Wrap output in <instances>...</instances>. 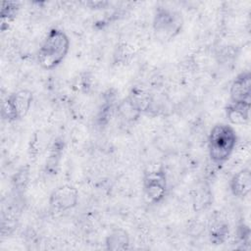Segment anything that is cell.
I'll return each mask as SVG.
<instances>
[{"label":"cell","mask_w":251,"mask_h":251,"mask_svg":"<svg viewBox=\"0 0 251 251\" xmlns=\"http://www.w3.org/2000/svg\"><path fill=\"white\" fill-rule=\"evenodd\" d=\"M126 101L137 114L149 113L153 110V99L151 95L139 87H133Z\"/></svg>","instance_id":"9"},{"label":"cell","mask_w":251,"mask_h":251,"mask_svg":"<svg viewBox=\"0 0 251 251\" xmlns=\"http://www.w3.org/2000/svg\"><path fill=\"white\" fill-rule=\"evenodd\" d=\"M230 102L251 101V73L244 71L238 74L229 88Z\"/></svg>","instance_id":"7"},{"label":"cell","mask_w":251,"mask_h":251,"mask_svg":"<svg viewBox=\"0 0 251 251\" xmlns=\"http://www.w3.org/2000/svg\"><path fill=\"white\" fill-rule=\"evenodd\" d=\"M32 100V92L28 89H20L11 93L2 103V119L11 123L25 118L30 110Z\"/></svg>","instance_id":"4"},{"label":"cell","mask_w":251,"mask_h":251,"mask_svg":"<svg viewBox=\"0 0 251 251\" xmlns=\"http://www.w3.org/2000/svg\"><path fill=\"white\" fill-rule=\"evenodd\" d=\"M182 25L183 20L180 13L163 6L156 8L153 18V29L158 37L172 39L180 32Z\"/></svg>","instance_id":"3"},{"label":"cell","mask_w":251,"mask_h":251,"mask_svg":"<svg viewBox=\"0 0 251 251\" xmlns=\"http://www.w3.org/2000/svg\"><path fill=\"white\" fill-rule=\"evenodd\" d=\"M114 94H112L110 91L107 94V96L105 97V101L102 104L98 115H97V123L98 126H105L107 125V123L109 122V120L111 119L113 112H114Z\"/></svg>","instance_id":"12"},{"label":"cell","mask_w":251,"mask_h":251,"mask_svg":"<svg viewBox=\"0 0 251 251\" xmlns=\"http://www.w3.org/2000/svg\"><path fill=\"white\" fill-rule=\"evenodd\" d=\"M19 3L18 2H10L6 1L2 3L1 8V19H2V27L6 23L12 22L19 12Z\"/></svg>","instance_id":"15"},{"label":"cell","mask_w":251,"mask_h":251,"mask_svg":"<svg viewBox=\"0 0 251 251\" xmlns=\"http://www.w3.org/2000/svg\"><path fill=\"white\" fill-rule=\"evenodd\" d=\"M228 234V226L224 223H218L211 227L210 239L214 244H222L225 242Z\"/></svg>","instance_id":"14"},{"label":"cell","mask_w":251,"mask_h":251,"mask_svg":"<svg viewBox=\"0 0 251 251\" xmlns=\"http://www.w3.org/2000/svg\"><path fill=\"white\" fill-rule=\"evenodd\" d=\"M64 150V143L63 141H56L52 147V150L50 152L49 158L46 162V170L49 173L56 174V168L59 165V161L62 156V152Z\"/></svg>","instance_id":"13"},{"label":"cell","mask_w":251,"mask_h":251,"mask_svg":"<svg viewBox=\"0 0 251 251\" xmlns=\"http://www.w3.org/2000/svg\"><path fill=\"white\" fill-rule=\"evenodd\" d=\"M237 142L234 128L227 124L215 125L208 135V153L210 160L217 166H222L232 155Z\"/></svg>","instance_id":"2"},{"label":"cell","mask_w":251,"mask_h":251,"mask_svg":"<svg viewBox=\"0 0 251 251\" xmlns=\"http://www.w3.org/2000/svg\"><path fill=\"white\" fill-rule=\"evenodd\" d=\"M105 244L108 250H126L129 248L128 233L123 228L114 229L107 235Z\"/></svg>","instance_id":"11"},{"label":"cell","mask_w":251,"mask_h":251,"mask_svg":"<svg viewBox=\"0 0 251 251\" xmlns=\"http://www.w3.org/2000/svg\"><path fill=\"white\" fill-rule=\"evenodd\" d=\"M226 120L231 125H244L250 119V102H230L225 108Z\"/></svg>","instance_id":"10"},{"label":"cell","mask_w":251,"mask_h":251,"mask_svg":"<svg viewBox=\"0 0 251 251\" xmlns=\"http://www.w3.org/2000/svg\"><path fill=\"white\" fill-rule=\"evenodd\" d=\"M229 188L233 196L243 198L251 190V171L249 167L243 168L232 176L229 181Z\"/></svg>","instance_id":"8"},{"label":"cell","mask_w":251,"mask_h":251,"mask_svg":"<svg viewBox=\"0 0 251 251\" xmlns=\"http://www.w3.org/2000/svg\"><path fill=\"white\" fill-rule=\"evenodd\" d=\"M70 46L71 42L65 31L57 27L51 28L37 52L39 66L47 71L56 69L67 57Z\"/></svg>","instance_id":"1"},{"label":"cell","mask_w":251,"mask_h":251,"mask_svg":"<svg viewBox=\"0 0 251 251\" xmlns=\"http://www.w3.org/2000/svg\"><path fill=\"white\" fill-rule=\"evenodd\" d=\"M237 238H238L240 243L249 245V242H250V229L244 224H241V225L238 226V228H237Z\"/></svg>","instance_id":"16"},{"label":"cell","mask_w":251,"mask_h":251,"mask_svg":"<svg viewBox=\"0 0 251 251\" xmlns=\"http://www.w3.org/2000/svg\"><path fill=\"white\" fill-rule=\"evenodd\" d=\"M143 191L146 198L154 204L160 203L167 194V175L164 168L146 172L142 180Z\"/></svg>","instance_id":"5"},{"label":"cell","mask_w":251,"mask_h":251,"mask_svg":"<svg viewBox=\"0 0 251 251\" xmlns=\"http://www.w3.org/2000/svg\"><path fill=\"white\" fill-rule=\"evenodd\" d=\"M78 203V191L70 184L58 186L49 197L50 207L58 212H65L75 208Z\"/></svg>","instance_id":"6"}]
</instances>
